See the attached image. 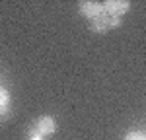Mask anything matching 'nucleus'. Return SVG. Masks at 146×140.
Listing matches in <instances>:
<instances>
[{
    "label": "nucleus",
    "mask_w": 146,
    "mask_h": 140,
    "mask_svg": "<svg viewBox=\"0 0 146 140\" xmlns=\"http://www.w3.org/2000/svg\"><path fill=\"white\" fill-rule=\"evenodd\" d=\"M35 128L39 130L41 136H45V134H53V132H55V121H53L51 117H43V119H39V123L35 125Z\"/></svg>",
    "instance_id": "obj_4"
},
{
    "label": "nucleus",
    "mask_w": 146,
    "mask_h": 140,
    "mask_svg": "<svg viewBox=\"0 0 146 140\" xmlns=\"http://www.w3.org/2000/svg\"><path fill=\"white\" fill-rule=\"evenodd\" d=\"M125 140H146V136L142 134V132H129Z\"/></svg>",
    "instance_id": "obj_6"
},
{
    "label": "nucleus",
    "mask_w": 146,
    "mask_h": 140,
    "mask_svg": "<svg viewBox=\"0 0 146 140\" xmlns=\"http://www.w3.org/2000/svg\"><path fill=\"white\" fill-rule=\"evenodd\" d=\"M92 31H96V33H103V31H107L109 29V23H107V12L103 10L100 16H96L90 23Z\"/></svg>",
    "instance_id": "obj_3"
},
{
    "label": "nucleus",
    "mask_w": 146,
    "mask_h": 140,
    "mask_svg": "<svg viewBox=\"0 0 146 140\" xmlns=\"http://www.w3.org/2000/svg\"><path fill=\"white\" fill-rule=\"evenodd\" d=\"M101 12H103V6L100 2H80V14L86 16V18L94 20L96 16H100Z\"/></svg>",
    "instance_id": "obj_2"
},
{
    "label": "nucleus",
    "mask_w": 146,
    "mask_h": 140,
    "mask_svg": "<svg viewBox=\"0 0 146 140\" xmlns=\"http://www.w3.org/2000/svg\"><path fill=\"white\" fill-rule=\"evenodd\" d=\"M8 101H10V95H8V92L0 88V105H8Z\"/></svg>",
    "instance_id": "obj_7"
},
{
    "label": "nucleus",
    "mask_w": 146,
    "mask_h": 140,
    "mask_svg": "<svg viewBox=\"0 0 146 140\" xmlns=\"http://www.w3.org/2000/svg\"><path fill=\"white\" fill-rule=\"evenodd\" d=\"M29 140H43V136H31Z\"/></svg>",
    "instance_id": "obj_9"
},
{
    "label": "nucleus",
    "mask_w": 146,
    "mask_h": 140,
    "mask_svg": "<svg viewBox=\"0 0 146 140\" xmlns=\"http://www.w3.org/2000/svg\"><path fill=\"white\" fill-rule=\"evenodd\" d=\"M131 8V4L127 2V0H107L105 4H103V10L107 12V14H111V16H119L121 18V14H125V12Z\"/></svg>",
    "instance_id": "obj_1"
},
{
    "label": "nucleus",
    "mask_w": 146,
    "mask_h": 140,
    "mask_svg": "<svg viewBox=\"0 0 146 140\" xmlns=\"http://www.w3.org/2000/svg\"><path fill=\"white\" fill-rule=\"evenodd\" d=\"M8 109H10L8 105H0V117H2V115H6V113H8Z\"/></svg>",
    "instance_id": "obj_8"
},
{
    "label": "nucleus",
    "mask_w": 146,
    "mask_h": 140,
    "mask_svg": "<svg viewBox=\"0 0 146 140\" xmlns=\"http://www.w3.org/2000/svg\"><path fill=\"white\" fill-rule=\"evenodd\" d=\"M107 23H109V27H119V25H121V18L107 14Z\"/></svg>",
    "instance_id": "obj_5"
}]
</instances>
